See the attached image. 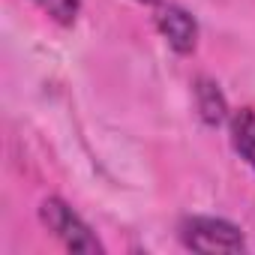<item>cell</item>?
Listing matches in <instances>:
<instances>
[{
    "label": "cell",
    "instance_id": "6da1fadb",
    "mask_svg": "<svg viewBox=\"0 0 255 255\" xmlns=\"http://www.w3.org/2000/svg\"><path fill=\"white\" fill-rule=\"evenodd\" d=\"M39 219L69 252H84V255H99L102 252V243L93 237V231L60 198H45L39 204Z\"/></svg>",
    "mask_w": 255,
    "mask_h": 255
},
{
    "label": "cell",
    "instance_id": "5b68a950",
    "mask_svg": "<svg viewBox=\"0 0 255 255\" xmlns=\"http://www.w3.org/2000/svg\"><path fill=\"white\" fill-rule=\"evenodd\" d=\"M195 105H198V114H201V120L207 126H219L228 117L225 96H222L219 84L210 81V78H198L195 81Z\"/></svg>",
    "mask_w": 255,
    "mask_h": 255
},
{
    "label": "cell",
    "instance_id": "277c9868",
    "mask_svg": "<svg viewBox=\"0 0 255 255\" xmlns=\"http://www.w3.org/2000/svg\"><path fill=\"white\" fill-rule=\"evenodd\" d=\"M231 147L240 153V159L255 168V111L252 108H240L231 114Z\"/></svg>",
    "mask_w": 255,
    "mask_h": 255
},
{
    "label": "cell",
    "instance_id": "8992f818",
    "mask_svg": "<svg viewBox=\"0 0 255 255\" xmlns=\"http://www.w3.org/2000/svg\"><path fill=\"white\" fill-rule=\"evenodd\" d=\"M30 3H36L57 24H72L78 15V0H30Z\"/></svg>",
    "mask_w": 255,
    "mask_h": 255
},
{
    "label": "cell",
    "instance_id": "3957f363",
    "mask_svg": "<svg viewBox=\"0 0 255 255\" xmlns=\"http://www.w3.org/2000/svg\"><path fill=\"white\" fill-rule=\"evenodd\" d=\"M156 27L162 33V39L177 51V54H192L198 45V21L192 18V12H186L177 3H162L156 9Z\"/></svg>",
    "mask_w": 255,
    "mask_h": 255
},
{
    "label": "cell",
    "instance_id": "52a82bcc",
    "mask_svg": "<svg viewBox=\"0 0 255 255\" xmlns=\"http://www.w3.org/2000/svg\"><path fill=\"white\" fill-rule=\"evenodd\" d=\"M138 3H156V0H138Z\"/></svg>",
    "mask_w": 255,
    "mask_h": 255
},
{
    "label": "cell",
    "instance_id": "7a4b0ae2",
    "mask_svg": "<svg viewBox=\"0 0 255 255\" xmlns=\"http://www.w3.org/2000/svg\"><path fill=\"white\" fill-rule=\"evenodd\" d=\"M180 243L192 252H243L246 249L240 228L213 216H186L180 222Z\"/></svg>",
    "mask_w": 255,
    "mask_h": 255
}]
</instances>
